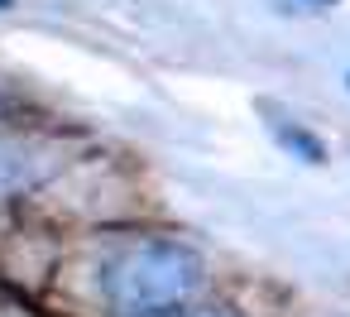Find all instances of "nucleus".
<instances>
[{"label": "nucleus", "mask_w": 350, "mask_h": 317, "mask_svg": "<svg viewBox=\"0 0 350 317\" xmlns=\"http://www.w3.org/2000/svg\"><path fill=\"white\" fill-rule=\"evenodd\" d=\"M278 144H283L288 154H297L302 164H326V144H321L312 130H297V125L278 121Z\"/></svg>", "instance_id": "nucleus-2"}, {"label": "nucleus", "mask_w": 350, "mask_h": 317, "mask_svg": "<svg viewBox=\"0 0 350 317\" xmlns=\"http://www.w3.org/2000/svg\"><path fill=\"white\" fill-rule=\"evenodd\" d=\"M197 283H202V255L187 240H168V236L125 245L120 255H111L106 279H101L111 307L125 317L173 307L187 293H197Z\"/></svg>", "instance_id": "nucleus-1"}, {"label": "nucleus", "mask_w": 350, "mask_h": 317, "mask_svg": "<svg viewBox=\"0 0 350 317\" xmlns=\"http://www.w3.org/2000/svg\"><path fill=\"white\" fill-rule=\"evenodd\" d=\"M139 317H230V312H221V307H192V312H139Z\"/></svg>", "instance_id": "nucleus-4"}, {"label": "nucleus", "mask_w": 350, "mask_h": 317, "mask_svg": "<svg viewBox=\"0 0 350 317\" xmlns=\"http://www.w3.org/2000/svg\"><path fill=\"white\" fill-rule=\"evenodd\" d=\"M283 10H326V5H336V0H278Z\"/></svg>", "instance_id": "nucleus-5"}, {"label": "nucleus", "mask_w": 350, "mask_h": 317, "mask_svg": "<svg viewBox=\"0 0 350 317\" xmlns=\"http://www.w3.org/2000/svg\"><path fill=\"white\" fill-rule=\"evenodd\" d=\"M0 10H10V0H0Z\"/></svg>", "instance_id": "nucleus-6"}, {"label": "nucleus", "mask_w": 350, "mask_h": 317, "mask_svg": "<svg viewBox=\"0 0 350 317\" xmlns=\"http://www.w3.org/2000/svg\"><path fill=\"white\" fill-rule=\"evenodd\" d=\"M25 178V149L0 130V188H10V183H20Z\"/></svg>", "instance_id": "nucleus-3"}]
</instances>
